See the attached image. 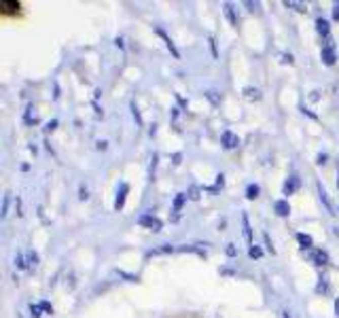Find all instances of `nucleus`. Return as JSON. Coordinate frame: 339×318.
Returning <instances> with one entry per match:
<instances>
[{"instance_id": "nucleus-1", "label": "nucleus", "mask_w": 339, "mask_h": 318, "mask_svg": "<svg viewBox=\"0 0 339 318\" xmlns=\"http://www.w3.org/2000/svg\"><path fill=\"white\" fill-rule=\"evenodd\" d=\"M320 60H322V64H324V66H335V62H337L335 43L326 41V45L322 47V51H320Z\"/></svg>"}, {"instance_id": "nucleus-2", "label": "nucleus", "mask_w": 339, "mask_h": 318, "mask_svg": "<svg viewBox=\"0 0 339 318\" xmlns=\"http://www.w3.org/2000/svg\"><path fill=\"white\" fill-rule=\"evenodd\" d=\"M138 225L147 227V229H151V231H161L163 221L157 219V217H153V215H142V217L138 219Z\"/></svg>"}, {"instance_id": "nucleus-3", "label": "nucleus", "mask_w": 339, "mask_h": 318, "mask_svg": "<svg viewBox=\"0 0 339 318\" xmlns=\"http://www.w3.org/2000/svg\"><path fill=\"white\" fill-rule=\"evenodd\" d=\"M316 189H318V197H320V202H322V206L329 210V215H337L335 212V206H333V202H331V197H329V193H326V189H324V185L322 183H316Z\"/></svg>"}, {"instance_id": "nucleus-4", "label": "nucleus", "mask_w": 339, "mask_h": 318, "mask_svg": "<svg viewBox=\"0 0 339 318\" xmlns=\"http://www.w3.org/2000/svg\"><path fill=\"white\" fill-rule=\"evenodd\" d=\"M299 187H301V179L297 174H290L286 179V183H284V187H282V193L284 195H293V193L299 191Z\"/></svg>"}, {"instance_id": "nucleus-5", "label": "nucleus", "mask_w": 339, "mask_h": 318, "mask_svg": "<svg viewBox=\"0 0 339 318\" xmlns=\"http://www.w3.org/2000/svg\"><path fill=\"white\" fill-rule=\"evenodd\" d=\"M221 145H223L227 151H231V149H235V147L240 145V138H238L233 132H229V129H225L223 136H221Z\"/></svg>"}, {"instance_id": "nucleus-6", "label": "nucleus", "mask_w": 339, "mask_h": 318, "mask_svg": "<svg viewBox=\"0 0 339 318\" xmlns=\"http://www.w3.org/2000/svg\"><path fill=\"white\" fill-rule=\"evenodd\" d=\"M127 193H129V185H127V183H121L119 189H117V199H115V208H117V210H121V208L125 206Z\"/></svg>"}, {"instance_id": "nucleus-7", "label": "nucleus", "mask_w": 339, "mask_h": 318, "mask_svg": "<svg viewBox=\"0 0 339 318\" xmlns=\"http://www.w3.org/2000/svg\"><path fill=\"white\" fill-rule=\"evenodd\" d=\"M274 212L278 217L286 219V217H290V204L286 202V199H276V202H274Z\"/></svg>"}, {"instance_id": "nucleus-8", "label": "nucleus", "mask_w": 339, "mask_h": 318, "mask_svg": "<svg viewBox=\"0 0 339 318\" xmlns=\"http://www.w3.org/2000/svg\"><path fill=\"white\" fill-rule=\"evenodd\" d=\"M316 32L320 34V37L329 39V34H331V26H329V21H326L324 17H318V19H316Z\"/></svg>"}, {"instance_id": "nucleus-9", "label": "nucleus", "mask_w": 339, "mask_h": 318, "mask_svg": "<svg viewBox=\"0 0 339 318\" xmlns=\"http://www.w3.org/2000/svg\"><path fill=\"white\" fill-rule=\"evenodd\" d=\"M157 34H159V37L165 41V47H167V49H170V53H172L174 57H176V60H180V51L176 49V45L172 43V41H170V37H167V34L163 32V30H157Z\"/></svg>"}, {"instance_id": "nucleus-10", "label": "nucleus", "mask_w": 339, "mask_h": 318, "mask_svg": "<svg viewBox=\"0 0 339 318\" xmlns=\"http://www.w3.org/2000/svg\"><path fill=\"white\" fill-rule=\"evenodd\" d=\"M297 242L301 244V249H303V251H312L314 249V240H312V235H308V233H297Z\"/></svg>"}, {"instance_id": "nucleus-11", "label": "nucleus", "mask_w": 339, "mask_h": 318, "mask_svg": "<svg viewBox=\"0 0 339 318\" xmlns=\"http://www.w3.org/2000/svg\"><path fill=\"white\" fill-rule=\"evenodd\" d=\"M312 261L314 263H316V265H326V263H329V253H326V251H314V255H312Z\"/></svg>"}, {"instance_id": "nucleus-12", "label": "nucleus", "mask_w": 339, "mask_h": 318, "mask_svg": "<svg viewBox=\"0 0 339 318\" xmlns=\"http://www.w3.org/2000/svg\"><path fill=\"white\" fill-rule=\"evenodd\" d=\"M242 227H244V238H246V242L252 246L254 242H252V229H250V223H248V217L246 215H242Z\"/></svg>"}, {"instance_id": "nucleus-13", "label": "nucleus", "mask_w": 339, "mask_h": 318, "mask_svg": "<svg viewBox=\"0 0 339 318\" xmlns=\"http://www.w3.org/2000/svg\"><path fill=\"white\" fill-rule=\"evenodd\" d=\"M167 253H174V246H172V244H161V246H157V249L149 251L147 255L153 257V255H167Z\"/></svg>"}, {"instance_id": "nucleus-14", "label": "nucleus", "mask_w": 339, "mask_h": 318, "mask_svg": "<svg viewBox=\"0 0 339 318\" xmlns=\"http://www.w3.org/2000/svg\"><path fill=\"white\" fill-rule=\"evenodd\" d=\"M187 193H183V191H180V193H176V197H174V204H172V208H174V212H180V210H183V206H185V202H187Z\"/></svg>"}, {"instance_id": "nucleus-15", "label": "nucleus", "mask_w": 339, "mask_h": 318, "mask_svg": "<svg viewBox=\"0 0 339 318\" xmlns=\"http://www.w3.org/2000/svg\"><path fill=\"white\" fill-rule=\"evenodd\" d=\"M242 93H244V96L248 98V100H261V91L257 89V87H244V89H242Z\"/></svg>"}, {"instance_id": "nucleus-16", "label": "nucleus", "mask_w": 339, "mask_h": 318, "mask_svg": "<svg viewBox=\"0 0 339 318\" xmlns=\"http://www.w3.org/2000/svg\"><path fill=\"white\" fill-rule=\"evenodd\" d=\"M225 15H227V19H229V23L231 26H238V17H235V11H233V5H225Z\"/></svg>"}, {"instance_id": "nucleus-17", "label": "nucleus", "mask_w": 339, "mask_h": 318, "mask_svg": "<svg viewBox=\"0 0 339 318\" xmlns=\"http://www.w3.org/2000/svg\"><path fill=\"white\" fill-rule=\"evenodd\" d=\"M0 7H3L5 13H17V11H19V3H9V0H3Z\"/></svg>"}, {"instance_id": "nucleus-18", "label": "nucleus", "mask_w": 339, "mask_h": 318, "mask_svg": "<svg viewBox=\"0 0 339 318\" xmlns=\"http://www.w3.org/2000/svg\"><path fill=\"white\" fill-rule=\"evenodd\" d=\"M15 267L17 269H28V259H26V255H23V253L15 255Z\"/></svg>"}, {"instance_id": "nucleus-19", "label": "nucleus", "mask_w": 339, "mask_h": 318, "mask_svg": "<svg viewBox=\"0 0 339 318\" xmlns=\"http://www.w3.org/2000/svg\"><path fill=\"white\" fill-rule=\"evenodd\" d=\"M259 193H261L259 185H248V187H246V197H248V199H257Z\"/></svg>"}, {"instance_id": "nucleus-20", "label": "nucleus", "mask_w": 339, "mask_h": 318, "mask_svg": "<svg viewBox=\"0 0 339 318\" xmlns=\"http://www.w3.org/2000/svg\"><path fill=\"white\" fill-rule=\"evenodd\" d=\"M26 259H28V267H36V265H39V253H36V251H28Z\"/></svg>"}, {"instance_id": "nucleus-21", "label": "nucleus", "mask_w": 339, "mask_h": 318, "mask_svg": "<svg viewBox=\"0 0 339 318\" xmlns=\"http://www.w3.org/2000/svg\"><path fill=\"white\" fill-rule=\"evenodd\" d=\"M284 7H288V9H295V11H299V13H306V5H301V3H293V0H286L284 3Z\"/></svg>"}, {"instance_id": "nucleus-22", "label": "nucleus", "mask_w": 339, "mask_h": 318, "mask_svg": "<svg viewBox=\"0 0 339 318\" xmlns=\"http://www.w3.org/2000/svg\"><path fill=\"white\" fill-rule=\"evenodd\" d=\"M248 255H250L252 259H261V257H263V249H261V246H257V244H252L250 249H248Z\"/></svg>"}, {"instance_id": "nucleus-23", "label": "nucleus", "mask_w": 339, "mask_h": 318, "mask_svg": "<svg viewBox=\"0 0 339 318\" xmlns=\"http://www.w3.org/2000/svg\"><path fill=\"white\" fill-rule=\"evenodd\" d=\"M9 204H11V193H5L3 197V210H0V217H7V212H9Z\"/></svg>"}, {"instance_id": "nucleus-24", "label": "nucleus", "mask_w": 339, "mask_h": 318, "mask_svg": "<svg viewBox=\"0 0 339 318\" xmlns=\"http://www.w3.org/2000/svg\"><path fill=\"white\" fill-rule=\"evenodd\" d=\"M223 187H225V176L219 174V176H216V185H214V187H208V191H219V189H223Z\"/></svg>"}, {"instance_id": "nucleus-25", "label": "nucleus", "mask_w": 339, "mask_h": 318, "mask_svg": "<svg viewBox=\"0 0 339 318\" xmlns=\"http://www.w3.org/2000/svg\"><path fill=\"white\" fill-rule=\"evenodd\" d=\"M178 251H183V253H195V255H199V257H206V253L201 251V249H197V246H180V249Z\"/></svg>"}, {"instance_id": "nucleus-26", "label": "nucleus", "mask_w": 339, "mask_h": 318, "mask_svg": "<svg viewBox=\"0 0 339 318\" xmlns=\"http://www.w3.org/2000/svg\"><path fill=\"white\" fill-rule=\"evenodd\" d=\"M199 193H201V189H199L197 185H193L191 189H189V193H187V195H189V199H199V197H201Z\"/></svg>"}, {"instance_id": "nucleus-27", "label": "nucleus", "mask_w": 339, "mask_h": 318, "mask_svg": "<svg viewBox=\"0 0 339 318\" xmlns=\"http://www.w3.org/2000/svg\"><path fill=\"white\" fill-rule=\"evenodd\" d=\"M318 280H320V282H318L316 291H318V293H326V291H329V285H326V278H324V276H320Z\"/></svg>"}, {"instance_id": "nucleus-28", "label": "nucleus", "mask_w": 339, "mask_h": 318, "mask_svg": "<svg viewBox=\"0 0 339 318\" xmlns=\"http://www.w3.org/2000/svg\"><path fill=\"white\" fill-rule=\"evenodd\" d=\"M32 111H34V106L28 104V109H26V123H36V117H32Z\"/></svg>"}, {"instance_id": "nucleus-29", "label": "nucleus", "mask_w": 339, "mask_h": 318, "mask_svg": "<svg viewBox=\"0 0 339 318\" xmlns=\"http://www.w3.org/2000/svg\"><path fill=\"white\" fill-rule=\"evenodd\" d=\"M41 303H36V305H30V312H32V318H41Z\"/></svg>"}, {"instance_id": "nucleus-30", "label": "nucleus", "mask_w": 339, "mask_h": 318, "mask_svg": "<svg viewBox=\"0 0 339 318\" xmlns=\"http://www.w3.org/2000/svg\"><path fill=\"white\" fill-rule=\"evenodd\" d=\"M225 253H227V257H235V255H238V249H235V244H227Z\"/></svg>"}, {"instance_id": "nucleus-31", "label": "nucleus", "mask_w": 339, "mask_h": 318, "mask_svg": "<svg viewBox=\"0 0 339 318\" xmlns=\"http://www.w3.org/2000/svg\"><path fill=\"white\" fill-rule=\"evenodd\" d=\"M41 308H43V310H45L47 314H49V316L53 314V305H51L49 301H41Z\"/></svg>"}, {"instance_id": "nucleus-32", "label": "nucleus", "mask_w": 339, "mask_h": 318, "mask_svg": "<svg viewBox=\"0 0 339 318\" xmlns=\"http://www.w3.org/2000/svg\"><path fill=\"white\" fill-rule=\"evenodd\" d=\"M131 113H134V119L138 121V125H142V117H140V113L136 109V104H131Z\"/></svg>"}, {"instance_id": "nucleus-33", "label": "nucleus", "mask_w": 339, "mask_h": 318, "mask_svg": "<svg viewBox=\"0 0 339 318\" xmlns=\"http://www.w3.org/2000/svg\"><path fill=\"white\" fill-rule=\"evenodd\" d=\"M157 159H159V155L157 153H153V163H151V179L155 176V168H157Z\"/></svg>"}, {"instance_id": "nucleus-34", "label": "nucleus", "mask_w": 339, "mask_h": 318, "mask_svg": "<svg viewBox=\"0 0 339 318\" xmlns=\"http://www.w3.org/2000/svg\"><path fill=\"white\" fill-rule=\"evenodd\" d=\"M326 159H329V157H326V153H318V155H316V163H318V166L326 163Z\"/></svg>"}, {"instance_id": "nucleus-35", "label": "nucleus", "mask_w": 339, "mask_h": 318, "mask_svg": "<svg viewBox=\"0 0 339 318\" xmlns=\"http://www.w3.org/2000/svg\"><path fill=\"white\" fill-rule=\"evenodd\" d=\"M87 197H89L87 187H81V191H79V199H87Z\"/></svg>"}, {"instance_id": "nucleus-36", "label": "nucleus", "mask_w": 339, "mask_h": 318, "mask_svg": "<svg viewBox=\"0 0 339 318\" xmlns=\"http://www.w3.org/2000/svg\"><path fill=\"white\" fill-rule=\"evenodd\" d=\"M282 62H284V64H293L295 60H293V55H290V53H284V55H282Z\"/></svg>"}, {"instance_id": "nucleus-37", "label": "nucleus", "mask_w": 339, "mask_h": 318, "mask_svg": "<svg viewBox=\"0 0 339 318\" xmlns=\"http://www.w3.org/2000/svg\"><path fill=\"white\" fill-rule=\"evenodd\" d=\"M333 19H335V21H339V3L333 7Z\"/></svg>"}, {"instance_id": "nucleus-38", "label": "nucleus", "mask_w": 339, "mask_h": 318, "mask_svg": "<svg viewBox=\"0 0 339 318\" xmlns=\"http://www.w3.org/2000/svg\"><path fill=\"white\" fill-rule=\"evenodd\" d=\"M210 49H212V55L216 57V43H214V39L210 37Z\"/></svg>"}, {"instance_id": "nucleus-39", "label": "nucleus", "mask_w": 339, "mask_h": 318, "mask_svg": "<svg viewBox=\"0 0 339 318\" xmlns=\"http://www.w3.org/2000/svg\"><path fill=\"white\" fill-rule=\"evenodd\" d=\"M55 125H57V121L53 119V121H49V123H47V129H55Z\"/></svg>"}, {"instance_id": "nucleus-40", "label": "nucleus", "mask_w": 339, "mask_h": 318, "mask_svg": "<svg viewBox=\"0 0 339 318\" xmlns=\"http://www.w3.org/2000/svg\"><path fill=\"white\" fill-rule=\"evenodd\" d=\"M98 149H100V151H104V149H106V143H104V140H100V143H98Z\"/></svg>"}, {"instance_id": "nucleus-41", "label": "nucleus", "mask_w": 339, "mask_h": 318, "mask_svg": "<svg viewBox=\"0 0 339 318\" xmlns=\"http://www.w3.org/2000/svg\"><path fill=\"white\" fill-rule=\"evenodd\" d=\"M335 314H337V316H339V297H337V299H335Z\"/></svg>"}, {"instance_id": "nucleus-42", "label": "nucleus", "mask_w": 339, "mask_h": 318, "mask_svg": "<svg viewBox=\"0 0 339 318\" xmlns=\"http://www.w3.org/2000/svg\"><path fill=\"white\" fill-rule=\"evenodd\" d=\"M282 316H284V318H290V316H288V312H282Z\"/></svg>"}, {"instance_id": "nucleus-43", "label": "nucleus", "mask_w": 339, "mask_h": 318, "mask_svg": "<svg viewBox=\"0 0 339 318\" xmlns=\"http://www.w3.org/2000/svg\"><path fill=\"white\" fill-rule=\"evenodd\" d=\"M337 185H339V168H337Z\"/></svg>"}]
</instances>
